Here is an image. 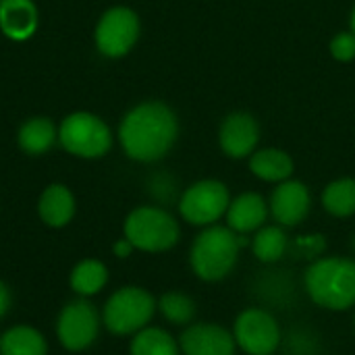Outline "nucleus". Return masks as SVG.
Instances as JSON below:
<instances>
[{
  "label": "nucleus",
  "instance_id": "19",
  "mask_svg": "<svg viewBox=\"0 0 355 355\" xmlns=\"http://www.w3.org/2000/svg\"><path fill=\"white\" fill-rule=\"evenodd\" d=\"M250 245H252L254 256L262 264L272 266V264L281 262L287 256L289 237H287V233H285V229L281 225H264L254 233Z\"/></svg>",
  "mask_w": 355,
  "mask_h": 355
},
{
  "label": "nucleus",
  "instance_id": "11",
  "mask_svg": "<svg viewBox=\"0 0 355 355\" xmlns=\"http://www.w3.org/2000/svg\"><path fill=\"white\" fill-rule=\"evenodd\" d=\"M181 355H235L237 343L229 329L218 322H191L179 337Z\"/></svg>",
  "mask_w": 355,
  "mask_h": 355
},
{
  "label": "nucleus",
  "instance_id": "29",
  "mask_svg": "<svg viewBox=\"0 0 355 355\" xmlns=\"http://www.w3.org/2000/svg\"><path fill=\"white\" fill-rule=\"evenodd\" d=\"M133 245H131V241L129 239H119V241H114V245H112V252H114V256L116 258H129L131 254H133Z\"/></svg>",
  "mask_w": 355,
  "mask_h": 355
},
{
  "label": "nucleus",
  "instance_id": "13",
  "mask_svg": "<svg viewBox=\"0 0 355 355\" xmlns=\"http://www.w3.org/2000/svg\"><path fill=\"white\" fill-rule=\"evenodd\" d=\"M254 297L266 310H287L297 300V283L291 270L285 268H266L258 272L252 285Z\"/></svg>",
  "mask_w": 355,
  "mask_h": 355
},
{
  "label": "nucleus",
  "instance_id": "2",
  "mask_svg": "<svg viewBox=\"0 0 355 355\" xmlns=\"http://www.w3.org/2000/svg\"><path fill=\"white\" fill-rule=\"evenodd\" d=\"M304 291L322 310L347 312L355 308V258L322 256L308 264Z\"/></svg>",
  "mask_w": 355,
  "mask_h": 355
},
{
  "label": "nucleus",
  "instance_id": "32",
  "mask_svg": "<svg viewBox=\"0 0 355 355\" xmlns=\"http://www.w3.org/2000/svg\"><path fill=\"white\" fill-rule=\"evenodd\" d=\"M352 250H354V254H355V233H354V237H352Z\"/></svg>",
  "mask_w": 355,
  "mask_h": 355
},
{
  "label": "nucleus",
  "instance_id": "4",
  "mask_svg": "<svg viewBox=\"0 0 355 355\" xmlns=\"http://www.w3.org/2000/svg\"><path fill=\"white\" fill-rule=\"evenodd\" d=\"M123 235L135 250L160 254L173 250L179 243L181 227L168 210L160 206H139L127 214Z\"/></svg>",
  "mask_w": 355,
  "mask_h": 355
},
{
  "label": "nucleus",
  "instance_id": "18",
  "mask_svg": "<svg viewBox=\"0 0 355 355\" xmlns=\"http://www.w3.org/2000/svg\"><path fill=\"white\" fill-rule=\"evenodd\" d=\"M250 171L268 183H281L291 179L293 173V158L279 150V148H264L252 154L250 158Z\"/></svg>",
  "mask_w": 355,
  "mask_h": 355
},
{
  "label": "nucleus",
  "instance_id": "1",
  "mask_svg": "<svg viewBox=\"0 0 355 355\" xmlns=\"http://www.w3.org/2000/svg\"><path fill=\"white\" fill-rule=\"evenodd\" d=\"M179 133L175 112L162 102H144L131 108L119 127L125 154L137 162H156L168 154Z\"/></svg>",
  "mask_w": 355,
  "mask_h": 355
},
{
  "label": "nucleus",
  "instance_id": "10",
  "mask_svg": "<svg viewBox=\"0 0 355 355\" xmlns=\"http://www.w3.org/2000/svg\"><path fill=\"white\" fill-rule=\"evenodd\" d=\"M139 37V19L127 6L108 8L96 25V48L110 58L125 56Z\"/></svg>",
  "mask_w": 355,
  "mask_h": 355
},
{
  "label": "nucleus",
  "instance_id": "24",
  "mask_svg": "<svg viewBox=\"0 0 355 355\" xmlns=\"http://www.w3.org/2000/svg\"><path fill=\"white\" fill-rule=\"evenodd\" d=\"M156 310L173 327H189L196 320L198 306L193 297L181 291H166L156 300Z\"/></svg>",
  "mask_w": 355,
  "mask_h": 355
},
{
  "label": "nucleus",
  "instance_id": "15",
  "mask_svg": "<svg viewBox=\"0 0 355 355\" xmlns=\"http://www.w3.org/2000/svg\"><path fill=\"white\" fill-rule=\"evenodd\" d=\"M268 214V202L256 191H245L237 198H231L225 218L227 227L237 235H252L260 227H264Z\"/></svg>",
  "mask_w": 355,
  "mask_h": 355
},
{
  "label": "nucleus",
  "instance_id": "9",
  "mask_svg": "<svg viewBox=\"0 0 355 355\" xmlns=\"http://www.w3.org/2000/svg\"><path fill=\"white\" fill-rule=\"evenodd\" d=\"M102 316L87 297H77L62 306L56 318V339L67 352H85L98 339Z\"/></svg>",
  "mask_w": 355,
  "mask_h": 355
},
{
  "label": "nucleus",
  "instance_id": "28",
  "mask_svg": "<svg viewBox=\"0 0 355 355\" xmlns=\"http://www.w3.org/2000/svg\"><path fill=\"white\" fill-rule=\"evenodd\" d=\"M331 54L337 58V60H352L355 58V33L354 31H343L339 35L333 37L331 42Z\"/></svg>",
  "mask_w": 355,
  "mask_h": 355
},
{
  "label": "nucleus",
  "instance_id": "8",
  "mask_svg": "<svg viewBox=\"0 0 355 355\" xmlns=\"http://www.w3.org/2000/svg\"><path fill=\"white\" fill-rule=\"evenodd\" d=\"M229 204H231V196L223 181L202 179L181 193L179 212L185 223L204 229L216 225L227 214Z\"/></svg>",
  "mask_w": 355,
  "mask_h": 355
},
{
  "label": "nucleus",
  "instance_id": "22",
  "mask_svg": "<svg viewBox=\"0 0 355 355\" xmlns=\"http://www.w3.org/2000/svg\"><path fill=\"white\" fill-rule=\"evenodd\" d=\"M108 283V268L96 258H85L77 262L69 275V285L79 297L98 295Z\"/></svg>",
  "mask_w": 355,
  "mask_h": 355
},
{
  "label": "nucleus",
  "instance_id": "27",
  "mask_svg": "<svg viewBox=\"0 0 355 355\" xmlns=\"http://www.w3.org/2000/svg\"><path fill=\"white\" fill-rule=\"evenodd\" d=\"M327 250V239L322 235H297L293 239H289V256H293L295 260H306V262H314L318 258L324 256Z\"/></svg>",
  "mask_w": 355,
  "mask_h": 355
},
{
  "label": "nucleus",
  "instance_id": "31",
  "mask_svg": "<svg viewBox=\"0 0 355 355\" xmlns=\"http://www.w3.org/2000/svg\"><path fill=\"white\" fill-rule=\"evenodd\" d=\"M352 31L355 33V8H354V12H352Z\"/></svg>",
  "mask_w": 355,
  "mask_h": 355
},
{
  "label": "nucleus",
  "instance_id": "5",
  "mask_svg": "<svg viewBox=\"0 0 355 355\" xmlns=\"http://www.w3.org/2000/svg\"><path fill=\"white\" fill-rule=\"evenodd\" d=\"M156 297L137 285L116 289L102 308V324L116 337H133L141 329L150 327L156 314Z\"/></svg>",
  "mask_w": 355,
  "mask_h": 355
},
{
  "label": "nucleus",
  "instance_id": "16",
  "mask_svg": "<svg viewBox=\"0 0 355 355\" xmlns=\"http://www.w3.org/2000/svg\"><path fill=\"white\" fill-rule=\"evenodd\" d=\"M37 29L33 0H0V31L15 42L29 40Z\"/></svg>",
  "mask_w": 355,
  "mask_h": 355
},
{
  "label": "nucleus",
  "instance_id": "25",
  "mask_svg": "<svg viewBox=\"0 0 355 355\" xmlns=\"http://www.w3.org/2000/svg\"><path fill=\"white\" fill-rule=\"evenodd\" d=\"M322 206L331 216L349 218L355 214V179H335L322 191Z\"/></svg>",
  "mask_w": 355,
  "mask_h": 355
},
{
  "label": "nucleus",
  "instance_id": "33",
  "mask_svg": "<svg viewBox=\"0 0 355 355\" xmlns=\"http://www.w3.org/2000/svg\"><path fill=\"white\" fill-rule=\"evenodd\" d=\"M354 333H355V308H354Z\"/></svg>",
  "mask_w": 355,
  "mask_h": 355
},
{
  "label": "nucleus",
  "instance_id": "21",
  "mask_svg": "<svg viewBox=\"0 0 355 355\" xmlns=\"http://www.w3.org/2000/svg\"><path fill=\"white\" fill-rule=\"evenodd\" d=\"M56 139H58V131L54 129L52 121H48L44 116L27 119L17 133L19 148L31 156H40V154L48 152Z\"/></svg>",
  "mask_w": 355,
  "mask_h": 355
},
{
  "label": "nucleus",
  "instance_id": "7",
  "mask_svg": "<svg viewBox=\"0 0 355 355\" xmlns=\"http://www.w3.org/2000/svg\"><path fill=\"white\" fill-rule=\"evenodd\" d=\"M231 333L237 347L248 355H272L279 352L283 339V329L277 316L262 306H252L239 312Z\"/></svg>",
  "mask_w": 355,
  "mask_h": 355
},
{
  "label": "nucleus",
  "instance_id": "23",
  "mask_svg": "<svg viewBox=\"0 0 355 355\" xmlns=\"http://www.w3.org/2000/svg\"><path fill=\"white\" fill-rule=\"evenodd\" d=\"M129 355H181L179 339L160 327H146L133 335Z\"/></svg>",
  "mask_w": 355,
  "mask_h": 355
},
{
  "label": "nucleus",
  "instance_id": "14",
  "mask_svg": "<svg viewBox=\"0 0 355 355\" xmlns=\"http://www.w3.org/2000/svg\"><path fill=\"white\" fill-rule=\"evenodd\" d=\"M260 139V127L256 119L248 112H231L218 133L220 148L231 158H243L252 156Z\"/></svg>",
  "mask_w": 355,
  "mask_h": 355
},
{
  "label": "nucleus",
  "instance_id": "17",
  "mask_svg": "<svg viewBox=\"0 0 355 355\" xmlns=\"http://www.w3.org/2000/svg\"><path fill=\"white\" fill-rule=\"evenodd\" d=\"M37 214L50 229L67 227L75 216V198L71 189L60 183L48 185L37 200Z\"/></svg>",
  "mask_w": 355,
  "mask_h": 355
},
{
  "label": "nucleus",
  "instance_id": "3",
  "mask_svg": "<svg viewBox=\"0 0 355 355\" xmlns=\"http://www.w3.org/2000/svg\"><path fill=\"white\" fill-rule=\"evenodd\" d=\"M243 245H248L245 235H237L229 227H204L191 243L189 266L193 275L204 283L225 281L235 270Z\"/></svg>",
  "mask_w": 355,
  "mask_h": 355
},
{
  "label": "nucleus",
  "instance_id": "30",
  "mask_svg": "<svg viewBox=\"0 0 355 355\" xmlns=\"http://www.w3.org/2000/svg\"><path fill=\"white\" fill-rule=\"evenodd\" d=\"M10 302H12V297H10V289L6 287V283H4V281H0V318L8 312Z\"/></svg>",
  "mask_w": 355,
  "mask_h": 355
},
{
  "label": "nucleus",
  "instance_id": "12",
  "mask_svg": "<svg viewBox=\"0 0 355 355\" xmlns=\"http://www.w3.org/2000/svg\"><path fill=\"white\" fill-rule=\"evenodd\" d=\"M310 208H312L310 189L295 179L281 181L268 200V210L277 220V225H281L283 229L302 225L310 214Z\"/></svg>",
  "mask_w": 355,
  "mask_h": 355
},
{
  "label": "nucleus",
  "instance_id": "6",
  "mask_svg": "<svg viewBox=\"0 0 355 355\" xmlns=\"http://www.w3.org/2000/svg\"><path fill=\"white\" fill-rule=\"evenodd\" d=\"M60 146L79 158H100L112 146L110 127L94 112H71L58 127Z\"/></svg>",
  "mask_w": 355,
  "mask_h": 355
},
{
  "label": "nucleus",
  "instance_id": "20",
  "mask_svg": "<svg viewBox=\"0 0 355 355\" xmlns=\"http://www.w3.org/2000/svg\"><path fill=\"white\" fill-rule=\"evenodd\" d=\"M0 355H48V341L37 329L17 324L0 335Z\"/></svg>",
  "mask_w": 355,
  "mask_h": 355
},
{
  "label": "nucleus",
  "instance_id": "26",
  "mask_svg": "<svg viewBox=\"0 0 355 355\" xmlns=\"http://www.w3.org/2000/svg\"><path fill=\"white\" fill-rule=\"evenodd\" d=\"M279 352L283 355H320L322 339L314 329L306 324H295L283 333Z\"/></svg>",
  "mask_w": 355,
  "mask_h": 355
}]
</instances>
